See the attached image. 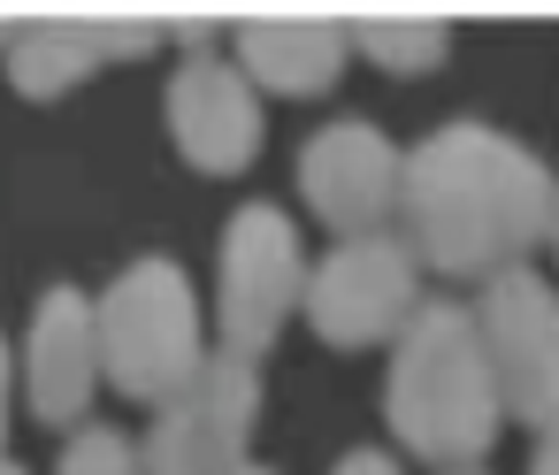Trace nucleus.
<instances>
[{
    "label": "nucleus",
    "instance_id": "obj_5",
    "mask_svg": "<svg viewBox=\"0 0 559 475\" xmlns=\"http://www.w3.org/2000/svg\"><path fill=\"white\" fill-rule=\"evenodd\" d=\"M483 345H490V376L506 399V421L559 437V292L536 269H506L483 284Z\"/></svg>",
    "mask_w": 559,
    "mask_h": 475
},
{
    "label": "nucleus",
    "instance_id": "obj_19",
    "mask_svg": "<svg viewBox=\"0 0 559 475\" xmlns=\"http://www.w3.org/2000/svg\"><path fill=\"white\" fill-rule=\"evenodd\" d=\"M16 32H24V24H9V16H0V55H9V47H16Z\"/></svg>",
    "mask_w": 559,
    "mask_h": 475
},
{
    "label": "nucleus",
    "instance_id": "obj_2",
    "mask_svg": "<svg viewBox=\"0 0 559 475\" xmlns=\"http://www.w3.org/2000/svg\"><path fill=\"white\" fill-rule=\"evenodd\" d=\"M383 414L391 437L429 460V467H475L506 421L498 376H490V345L483 322L452 299H421V314L406 322V337L391 345V383H383Z\"/></svg>",
    "mask_w": 559,
    "mask_h": 475
},
{
    "label": "nucleus",
    "instance_id": "obj_8",
    "mask_svg": "<svg viewBox=\"0 0 559 475\" xmlns=\"http://www.w3.org/2000/svg\"><path fill=\"white\" fill-rule=\"evenodd\" d=\"M299 192L337 230V246L345 238H376L399 215V200H406V154L376 123H330L299 154Z\"/></svg>",
    "mask_w": 559,
    "mask_h": 475
},
{
    "label": "nucleus",
    "instance_id": "obj_13",
    "mask_svg": "<svg viewBox=\"0 0 559 475\" xmlns=\"http://www.w3.org/2000/svg\"><path fill=\"white\" fill-rule=\"evenodd\" d=\"M353 55H368L391 78H421L452 55V24L444 16H353Z\"/></svg>",
    "mask_w": 559,
    "mask_h": 475
},
{
    "label": "nucleus",
    "instance_id": "obj_22",
    "mask_svg": "<svg viewBox=\"0 0 559 475\" xmlns=\"http://www.w3.org/2000/svg\"><path fill=\"white\" fill-rule=\"evenodd\" d=\"M551 253H559V215H551Z\"/></svg>",
    "mask_w": 559,
    "mask_h": 475
},
{
    "label": "nucleus",
    "instance_id": "obj_16",
    "mask_svg": "<svg viewBox=\"0 0 559 475\" xmlns=\"http://www.w3.org/2000/svg\"><path fill=\"white\" fill-rule=\"evenodd\" d=\"M330 475H399V460H391V452H345Z\"/></svg>",
    "mask_w": 559,
    "mask_h": 475
},
{
    "label": "nucleus",
    "instance_id": "obj_9",
    "mask_svg": "<svg viewBox=\"0 0 559 475\" xmlns=\"http://www.w3.org/2000/svg\"><path fill=\"white\" fill-rule=\"evenodd\" d=\"M169 139L207 177L253 169V154H261V85L230 55H185V70L169 78Z\"/></svg>",
    "mask_w": 559,
    "mask_h": 475
},
{
    "label": "nucleus",
    "instance_id": "obj_21",
    "mask_svg": "<svg viewBox=\"0 0 559 475\" xmlns=\"http://www.w3.org/2000/svg\"><path fill=\"white\" fill-rule=\"evenodd\" d=\"M238 475H276V467H238Z\"/></svg>",
    "mask_w": 559,
    "mask_h": 475
},
{
    "label": "nucleus",
    "instance_id": "obj_15",
    "mask_svg": "<svg viewBox=\"0 0 559 475\" xmlns=\"http://www.w3.org/2000/svg\"><path fill=\"white\" fill-rule=\"evenodd\" d=\"M169 32H177V47H185V55H215V16H177Z\"/></svg>",
    "mask_w": 559,
    "mask_h": 475
},
{
    "label": "nucleus",
    "instance_id": "obj_14",
    "mask_svg": "<svg viewBox=\"0 0 559 475\" xmlns=\"http://www.w3.org/2000/svg\"><path fill=\"white\" fill-rule=\"evenodd\" d=\"M62 475H146V452L116 429H78V444L62 452Z\"/></svg>",
    "mask_w": 559,
    "mask_h": 475
},
{
    "label": "nucleus",
    "instance_id": "obj_18",
    "mask_svg": "<svg viewBox=\"0 0 559 475\" xmlns=\"http://www.w3.org/2000/svg\"><path fill=\"white\" fill-rule=\"evenodd\" d=\"M0 444H9V345H0Z\"/></svg>",
    "mask_w": 559,
    "mask_h": 475
},
{
    "label": "nucleus",
    "instance_id": "obj_4",
    "mask_svg": "<svg viewBox=\"0 0 559 475\" xmlns=\"http://www.w3.org/2000/svg\"><path fill=\"white\" fill-rule=\"evenodd\" d=\"M307 253H299V230L284 207H238L230 230H223V353L238 360H261L292 307H307Z\"/></svg>",
    "mask_w": 559,
    "mask_h": 475
},
{
    "label": "nucleus",
    "instance_id": "obj_1",
    "mask_svg": "<svg viewBox=\"0 0 559 475\" xmlns=\"http://www.w3.org/2000/svg\"><path fill=\"white\" fill-rule=\"evenodd\" d=\"M406 246L437 276H506L536 238H551L559 177L490 123H444L406 154Z\"/></svg>",
    "mask_w": 559,
    "mask_h": 475
},
{
    "label": "nucleus",
    "instance_id": "obj_3",
    "mask_svg": "<svg viewBox=\"0 0 559 475\" xmlns=\"http://www.w3.org/2000/svg\"><path fill=\"white\" fill-rule=\"evenodd\" d=\"M100 368L123 399H146V406H169L207 368L200 299H192L177 261H131L108 284V299H100Z\"/></svg>",
    "mask_w": 559,
    "mask_h": 475
},
{
    "label": "nucleus",
    "instance_id": "obj_11",
    "mask_svg": "<svg viewBox=\"0 0 559 475\" xmlns=\"http://www.w3.org/2000/svg\"><path fill=\"white\" fill-rule=\"evenodd\" d=\"M162 47V24L146 16H47V24H24L16 47H9V78L24 100H62L78 93L100 62H131V55H154Z\"/></svg>",
    "mask_w": 559,
    "mask_h": 475
},
{
    "label": "nucleus",
    "instance_id": "obj_17",
    "mask_svg": "<svg viewBox=\"0 0 559 475\" xmlns=\"http://www.w3.org/2000/svg\"><path fill=\"white\" fill-rule=\"evenodd\" d=\"M528 475H559V437H544V444H536V460H528Z\"/></svg>",
    "mask_w": 559,
    "mask_h": 475
},
{
    "label": "nucleus",
    "instance_id": "obj_10",
    "mask_svg": "<svg viewBox=\"0 0 559 475\" xmlns=\"http://www.w3.org/2000/svg\"><path fill=\"white\" fill-rule=\"evenodd\" d=\"M24 376H32V414L47 429H78L93 406V383H100V299H85L78 284H55L32 307Z\"/></svg>",
    "mask_w": 559,
    "mask_h": 475
},
{
    "label": "nucleus",
    "instance_id": "obj_7",
    "mask_svg": "<svg viewBox=\"0 0 559 475\" xmlns=\"http://www.w3.org/2000/svg\"><path fill=\"white\" fill-rule=\"evenodd\" d=\"M414 276H421V253H414L406 238H391V230L345 238V246L314 269V284H307V322H314V337L337 345V353H360V345H383V337L399 345L406 322L421 314Z\"/></svg>",
    "mask_w": 559,
    "mask_h": 475
},
{
    "label": "nucleus",
    "instance_id": "obj_23",
    "mask_svg": "<svg viewBox=\"0 0 559 475\" xmlns=\"http://www.w3.org/2000/svg\"><path fill=\"white\" fill-rule=\"evenodd\" d=\"M460 475H483V467H460Z\"/></svg>",
    "mask_w": 559,
    "mask_h": 475
},
{
    "label": "nucleus",
    "instance_id": "obj_20",
    "mask_svg": "<svg viewBox=\"0 0 559 475\" xmlns=\"http://www.w3.org/2000/svg\"><path fill=\"white\" fill-rule=\"evenodd\" d=\"M0 475H24V467H16V460H0Z\"/></svg>",
    "mask_w": 559,
    "mask_h": 475
},
{
    "label": "nucleus",
    "instance_id": "obj_12",
    "mask_svg": "<svg viewBox=\"0 0 559 475\" xmlns=\"http://www.w3.org/2000/svg\"><path fill=\"white\" fill-rule=\"evenodd\" d=\"M230 47H238V70H246L261 93L314 100V93H330L337 70H345L353 24H337V16H246Z\"/></svg>",
    "mask_w": 559,
    "mask_h": 475
},
{
    "label": "nucleus",
    "instance_id": "obj_6",
    "mask_svg": "<svg viewBox=\"0 0 559 475\" xmlns=\"http://www.w3.org/2000/svg\"><path fill=\"white\" fill-rule=\"evenodd\" d=\"M253 421H261V368L238 353H207V368L169 406H154V429L139 444L146 475H238L253 467L246 460Z\"/></svg>",
    "mask_w": 559,
    "mask_h": 475
}]
</instances>
